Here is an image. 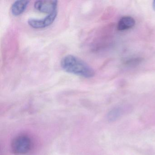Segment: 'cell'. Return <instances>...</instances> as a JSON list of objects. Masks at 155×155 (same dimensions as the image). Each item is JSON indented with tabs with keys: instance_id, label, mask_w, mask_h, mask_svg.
<instances>
[{
	"instance_id": "obj_1",
	"label": "cell",
	"mask_w": 155,
	"mask_h": 155,
	"mask_svg": "<svg viewBox=\"0 0 155 155\" xmlns=\"http://www.w3.org/2000/svg\"><path fill=\"white\" fill-rule=\"evenodd\" d=\"M61 66L66 72L86 78H92L95 75V71L89 65L74 55H68L62 58Z\"/></svg>"
},
{
	"instance_id": "obj_2",
	"label": "cell",
	"mask_w": 155,
	"mask_h": 155,
	"mask_svg": "<svg viewBox=\"0 0 155 155\" xmlns=\"http://www.w3.org/2000/svg\"><path fill=\"white\" fill-rule=\"evenodd\" d=\"M11 147L12 151L15 155H25L28 153L32 148V140L28 135H19L12 140Z\"/></svg>"
},
{
	"instance_id": "obj_3",
	"label": "cell",
	"mask_w": 155,
	"mask_h": 155,
	"mask_svg": "<svg viewBox=\"0 0 155 155\" xmlns=\"http://www.w3.org/2000/svg\"><path fill=\"white\" fill-rule=\"evenodd\" d=\"M58 11L54 12L51 14H48L47 17L41 19L31 18L28 21L29 25L35 29H42L51 25L56 19Z\"/></svg>"
},
{
	"instance_id": "obj_4",
	"label": "cell",
	"mask_w": 155,
	"mask_h": 155,
	"mask_svg": "<svg viewBox=\"0 0 155 155\" xmlns=\"http://www.w3.org/2000/svg\"><path fill=\"white\" fill-rule=\"evenodd\" d=\"M57 1H38L35 2L34 8L38 11L51 14L57 11Z\"/></svg>"
},
{
	"instance_id": "obj_5",
	"label": "cell",
	"mask_w": 155,
	"mask_h": 155,
	"mask_svg": "<svg viewBox=\"0 0 155 155\" xmlns=\"http://www.w3.org/2000/svg\"><path fill=\"white\" fill-rule=\"evenodd\" d=\"M30 2L29 1H17L11 7V12L12 15L18 16L25 11Z\"/></svg>"
},
{
	"instance_id": "obj_6",
	"label": "cell",
	"mask_w": 155,
	"mask_h": 155,
	"mask_svg": "<svg viewBox=\"0 0 155 155\" xmlns=\"http://www.w3.org/2000/svg\"><path fill=\"white\" fill-rule=\"evenodd\" d=\"M135 25V21L130 17H124L121 18L117 25L119 31H124L133 28Z\"/></svg>"
},
{
	"instance_id": "obj_7",
	"label": "cell",
	"mask_w": 155,
	"mask_h": 155,
	"mask_svg": "<svg viewBox=\"0 0 155 155\" xmlns=\"http://www.w3.org/2000/svg\"><path fill=\"white\" fill-rule=\"evenodd\" d=\"M141 61V59L139 58L134 59H131L130 60H129L128 61H127V63L128 64H137V62H140Z\"/></svg>"
},
{
	"instance_id": "obj_8",
	"label": "cell",
	"mask_w": 155,
	"mask_h": 155,
	"mask_svg": "<svg viewBox=\"0 0 155 155\" xmlns=\"http://www.w3.org/2000/svg\"><path fill=\"white\" fill-rule=\"evenodd\" d=\"M153 8L155 11V1H154L153 2Z\"/></svg>"
}]
</instances>
